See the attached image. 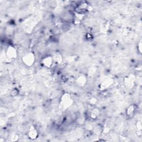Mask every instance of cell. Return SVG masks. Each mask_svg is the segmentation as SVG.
<instances>
[{"label":"cell","instance_id":"2","mask_svg":"<svg viewBox=\"0 0 142 142\" xmlns=\"http://www.w3.org/2000/svg\"><path fill=\"white\" fill-rule=\"evenodd\" d=\"M73 103V100H72L71 97L68 94H64L62 97L61 100V104L62 107L63 108L66 109L72 105Z\"/></svg>","mask_w":142,"mask_h":142},{"label":"cell","instance_id":"11","mask_svg":"<svg viewBox=\"0 0 142 142\" xmlns=\"http://www.w3.org/2000/svg\"><path fill=\"white\" fill-rule=\"evenodd\" d=\"M18 94V90L17 89H13L11 92V95L12 97H16V95H17Z\"/></svg>","mask_w":142,"mask_h":142},{"label":"cell","instance_id":"10","mask_svg":"<svg viewBox=\"0 0 142 142\" xmlns=\"http://www.w3.org/2000/svg\"><path fill=\"white\" fill-rule=\"evenodd\" d=\"M99 113H100V111L98 109H94V110H93L91 114V117L92 118H96L97 116H98Z\"/></svg>","mask_w":142,"mask_h":142},{"label":"cell","instance_id":"1","mask_svg":"<svg viewBox=\"0 0 142 142\" xmlns=\"http://www.w3.org/2000/svg\"><path fill=\"white\" fill-rule=\"evenodd\" d=\"M35 60V56L31 52L27 53L22 57V61L27 66H32L34 63Z\"/></svg>","mask_w":142,"mask_h":142},{"label":"cell","instance_id":"7","mask_svg":"<svg viewBox=\"0 0 142 142\" xmlns=\"http://www.w3.org/2000/svg\"><path fill=\"white\" fill-rule=\"evenodd\" d=\"M86 78L84 76H81L77 79V83L81 86H83L86 83Z\"/></svg>","mask_w":142,"mask_h":142},{"label":"cell","instance_id":"4","mask_svg":"<svg viewBox=\"0 0 142 142\" xmlns=\"http://www.w3.org/2000/svg\"><path fill=\"white\" fill-rule=\"evenodd\" d=\"M53 60L52 57H50V56L45 57L43 59L42 61V63L44 64V66L47 67H50L53 64Z\"/></svg>","mask_w":142,"mask_h":142},{"label":"cell","instance_id":"9","mask_svg":"<svg viewBox=\"0 0 142 142\" xmlns=\"http://www.w3.org/2000/svg\"><path fill=\"white\" fill-rule=\"evenodd\" d=\"M135 111V107L134 105H131L128 107L126 110V113L129 116H131L134 114Z\"/></svg>","mask_w":142,"mask_h":142},{"label":"cell","instance_id":"3","mask_svg":"<svg viewBox=\"0 0 142 142\" xmlns=\"http://www.w3.org/2000/svg\"><path fill=\"white\" fill-rule=\"evenodd\" d=\"M6 55L10 59L16 58L17 56L16 49L13 46H10L7 48L6 51Z\"/></svg>","mask_w":142,"mask_h":142},{"label":"cell","instance_id":"12","mask_svg":"<svg viewBox=\"0 0 142 142\" xmlns=\"http://www.w3.org/2000/svg\"><path fill=\"white\" fill-rule=\"evenodd\" d=\"M137 128L138 129V131H140L141 133L142 131V124H141V121H138V122L137 123Z\"/></svg>","mask_w":142,"mask_h":142},{"label":"cell","instance_id":"6","mask_svg":"<svg viewBox=\"0 0 142 142\" xmlns=\"http://www.w3.org/2000/svg\"><path fill=\"white\" fill-rule=\"evenodd\" d=\"M112 83V79H105L104 82H102L101 85H100L102 87L101 88H103V89H105L107 88L108 87L110 86Z\"/></svg>","mask_w":142,"mask_h":142},{"label":"cell","instance_id":"5","mask_svg":"<svg viewBox=\"0 0 142 142\" xmlns=\"http://www.w3.org/2000/svg\"><path fill=\"white\" fill-rule=\"evenodd\" d=\"M28 136L32 139H35L36 138H37V136H38V133H37V130L35 128H31L30 131L28 132Z\"/></svg>","mask_w":142,"mask_h":142},{"label":"cell","instance_id":"8","mask_svg":"<svg viewBox=\"0 0 142 142\" xmlns=\"http://www.w3.org/2000/svg\"><path fill=\"white\" fill-rule=\"evenodd\" d=\"M52 58H53V61L56 62V63H61V62L62 61V57L60 54H58V53H55L54 54L53 56L52 57Z\"/></svg>","mask_w":142,"mask_h":142},{"label":"cell","instance_id":"13","mask_svg":"<svg viewBox=\"0 0 142 142\" xmlns=\"http://www.w3.org/2000/svg\"><path fill=\"white\" fill-rule=\"evenodd\" d=\"M139 50L140 51V52H141V42L139 43Z\"/></svg>","mask_w":142,"mask_h":142}]
</instances>
